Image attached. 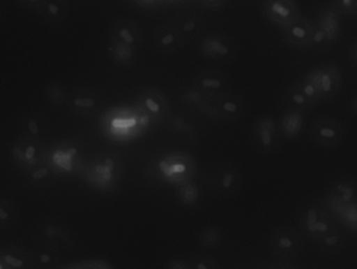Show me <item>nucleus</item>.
<instances>
[{
  "label": "nucleus",
  "instance_id": "obj_1",
  "mask_svg": "<svg viewBox=\"0 0 357 269\" xmlns=\"http://www.w3.org/2000/svg\"><path fill=\"white\" fill-rule=\"evenodd\" d=\"M150 119L135 104L119 105L100 115V128L105 138L115 143L137 140L150 129Z\"/></svg>",
  "mask_w": 357,
  "mask_h": 269
},
{
  "label": "nucleus",
  "instance_id": "obj_2",
  "mask_svg": "<svg viewBox=\"0 0 357 269\" xmlns=\"http://www.w3.org/2000/svg\"><path fill=\"white\" fill-rule=\"evenodd\" d=\"M303 236L327 252H337L345 245L346 237L329 210L320 205H307L299 214Z\"/></svg>",
  "mask_w": 357,
  "mask_h": 269
},
{
  "label": "nucleus",
  "instance_id": "obj_3",
  "mask_svg": "<svg viewBox=\"0 0 357 269\" xmlns=\"http://www.w3.org/2000/svg\"><path fill=\"white\" fill-rule=\"evenodd\" d=\"M157 171L165 182L178 186L193 180L197 175V163L190 153L174 151L159 159Z\"/></svg>",
  "mask_w": 357,
  "mask_h": 269
},
{
  "label": "nucleus",
  "instance_id": "obj_4",
  "mask_svg": "<svg viewBox=\"0 0 357 269\" xmlns=\"http://www.w3.org/2000/svg\"><path fill=\"white\" fill-rule=\"evenodd\" d=\"M90 186L102 192H113L119 186L121 163L113 154H102L88 165L85 171Z\"/></svg>",
  "mask_w": 357,
  "mask_h": 269
},
{
  "label": "nucleus",
  "instance_id": "obj_5",
  "mask_svg": "<svg viewBox=\"0 0 357 269\" xmlns=\"http://www.w3.org/2000/svg\"><path fill=\"white\" fill-rule=\"evenodd\" d=\"M304 75L316 86L321 102L335 100L343 88V73L335 63H323Z\"/></svg>",
  "mask_w": 357,
  "mask_h": 269
},
{
  "label": "nucleus",
  "instance_id": "obj_6",
  "mask_svg": "<svg viewBox=\"0 0 357 269\" xmlns=\"http://www.w3.org/2000/svg\"><path fill=\"white\" fill-rule=\"evenodd\" d=\"M312 142L326 150H333L345 140L346 126L341 119L331 115H321L312 121L310 128Z\"/></svg>",
  "mask_w": 357,
  "mask_h": 269
},
{
  "label": "nucleus",
  "instance_id": "obj_7",
  "mask_svg": "<svg viewBox=\"0 0 357 269\" xmlns=\"http://www.w3.org/2000/svg\"><path fill=\"white\" fill-rule=\"evenodd\" d=\"M304 236L301 231L295 226H283L275 228L271 233L270 245L271 252L280 260L295 259L303 249Z\"/></svg>",
  "mask_w": 357,
  "mask_h": 269
},
{
  "label": "nucleus",
  "instance_id": "obj_8",
  "mask_svg": "<svg viewBox=\"0 0 357 269\" xmlns=\"http://www.w3.org/2000/svg\"><path fill=\"white\" fill-rule=\"evenodd\" d=\"M134 104L146 115L152 125L165 123L172 112L171 101L165 92L156 87L142 90Z\"/></svg>",
  "mask_w": 357,
  "mask_h": 269
},
{
  "label": "nucleus",
  "instance_id": "obj_9",
  "mask_svg": "<svg viewBox=\"0 0 357 269\" xmlns=\"http://www.w3.org/2000/svg\"><path fill=\"white\" fill-rule=\"evenodd\" d=\"M12 157L17 167L26 174L47 161L48 151L43 140L22 136L15 143Z\"/></svg>",
  "mask_w": 357,
  "mask_h": 269
},
{
  "label": "nucleus",
  "instance_id": "obj_10",
  "mask_svg": "<svg viewBox=\"0 0 357 269\" xmlns=\"http://www.w3.org/2000/svg\"><path fill=\"white\" fill-rule=\"evenodd\" d=\"M326 205L329 211L337 217L357 205V182L350 177H341L333 180L327 191Z\"/></svg>",
  "mask_w": 357,
  "mask_h": 269
},
{
  "label": "nucleus",
  "instance_id": "obj_11",
  "mask_svg": "<svg viewBox=\"0 0 357 269\" xmlns=\"http://www.w3.org/2000/svg\"><path fill=\"white\" fill-rule=\"evenodd\" d=\"M208 101L209 104L203 107V111L215 119L236 121L243 117L245 111V100L238 94L230 90Z\"/></svg>",
  "mask_w": 357,
  "mask_h": 269
},
{
  "label": "nucleus",
  "instance_id": "obj_12",
  "mask_svg": "<svg viewBox=\"0 0 357 269\" xmlns=\"http://www.w3.org/2000/svg\"><path fill=\"white\" fill-rule=\"evenodd\" d=\"M254 146L264 153H271L278 147L280 128L276 119L270 115L258 117L252 129Z\"/></svg>",
  "mask_w": 357,
  "mask_h": 269
},
{
  "label": "nucleus",
  "instance_id": "obj_13",
  "mask_svg": "<svg viewBox=\"0 0 357 269\" xmlns=\"http://www.w3.org/2000/svg\"><path fill=\"white\" fill-rule=\"evenodd\" d=\"M195 86L202 98L211 100L228 92L229 78L218 68L202 69L195 75Z\"/></svg>",
  "mask_w": 357,
  "mask_h": 269
},
{
  "label": "nucleus",
  "instance_id": "obj_14",
  "mask_svg": "<svg viewBox=\"0 0 357 269\" xmlns=\"http://www.w3.org/2000/svg\"><path fill=\"white\" fill-rule=\"evenodd\" d=\"M262 10L268 22L281 29L301 16L300 6L296 0H264Z\"/></svg>",
  "mask_w": 357,
  "mask_h": 269
},
{
  "label": "nucleus",
  "instance_id": "obj_15",
  "mask_svg": "<svg viewBox=\"0 0 357 269\" xmlns=\"http://www.w3.org/2000/svg\"><path fill=\"white\" fill-rule=\"evenodd\" d=\"M199 50L206 59L212 61L229 60L234 56V41L225 34L214 33L205 36L199 42Z\"/></svg>",
  "mask_w": 357,
  "mask_h": 269
},
{
  "label": "nucleus",
  "instance_id": "obj_16",
  "mask_svg": "<svg viewBox=\"0 0 357 269\" xmlns=\"http://www.w3.org/2000/svg\"><path fill=\"white\" fill-rule=\"evenodd\" d=\"M39 242L47 243L59 249H73V240L70 232L64 224L56 219L40 222L36 233Z\"/></svg>",
  "mask_w": 357,
  "mask_h": 269
},
{
  "label": "nucleus",
  "instance_id": "obj_17",
  "mask_svg": "<svg viewBox=\"0 0 357 269\" xmlns=\"http://www.w3.org/2000/svg\"><path fill=\"white\" fill-rule=\"evenodd\" d=\"M109 40L121 42L139 50L144 41V34L137 21L132 18H119L111 24Z\"/></svg>",
  "mask_w": 357,
  "mask_h": 269
},
{
  "label": "nucleus",
  "instance_id": "obj_18",
  "mask_svg": "<svg viewBox=\"0 0 357 269\" xmlns=\"http://www.w3.org/2000/svg\"><path fill=\"white\" fill-rule=\"evenodd\" d=\"M281 29L283 39L289 46L304 50L310 48L312 44L314 21L307 17L300 16L297 20Z\"/></svg>",
  "mask_w": 357,
  "mask_h": 269
},
{
  "label": "nucleus",
  "instance_id": "obj_19",
  "mask_svg": "<svg viewBox=\"0 0 357 269\" xmlns=\"http://www.w3.org/2000/svg\"><path fill=\"white\" fill-rule=\"evenodd\" d=\"M185 39L177 27L169 21L158 25L153 31L155 48L162 54H174L184 46Z\"/></svg>",
  "mask_w": 357,
  "mask_h": 269
},
{
  "label": "nucleus",
  "instance_id": "obj_20",
  "mask_svg": "<svg viewBox=\"0 0 357 269\" xmlns=\"http://www.w3.org/2000/svg\"><path fill=\"white\" fill-rule=\"evenodd\" d=\"M342 15L331 4L325 6L319 13L314 27L326 38L329 46L339 42L342 35Z\"/></svg>",
  "mask_w": 357,
  "mask_h": 269
},
{
  "label": "nucleus",
  "instance_id": "obj_21",
  "mask_svg": "<svg viewBox=\"0 0 357 269\" xmlns=\"http://www.w3.org/2000/svg\"><path fill=\"white\" fill-rule=\"evenodd\" d=\"M67 104L75 115L90 117L96 115L100 108V96L93 90L81 88L71 92L67 99Z\"/></svg>",
  "mask_w": 357,
  "mask_h": 269
},
{
  "label": "nucleus",
  "instance_id": "obj_22",
  "mask_svg": "<svg viewBox=\"0 0 357 269\" xmlns=\"http://www.w3.org/2000/svg\"><path fill=\"white\" fill-rule=\"evenodd\" d=\"M47 161L56 173H70L79 163V150L71 145H62L50 154L48 152Z\"/></svg>",
  "mask_w": 357,
  "mask_h": 269
},
{
  "label": "nucleus",
  "instance_id": "obj_23",
  "mask_svg": "<svg viewBox=\"0 0 357 269\" xmlns=\"http://www.w3.org/2000/svg\"><path fill=\"white\" fill-rule=\"evenodd\" d=\"M0 257L8 269H35L31 251L20 245H4L0 249Z\"/></svg>",
  "mask_w": 357,
  "mask_h": 269
},
{
  "label": "nucleus",
  "instance_id": "obj_24",
  "mask_svg": "<svg viewBox=\"0 0 357 269\" xmlns=\"http://www.w3.org/2000/svg\"><path fill=\"white\" fill-rule=\"evenodd\" d=\"M35 269H56L62 266V254L59 247L39 242L31 249Z\"/></svg>",
  "mask_w": 357,
  "mask_h": 269
},
{
  "label": "nucleus",
  "instance_id": "obj_25",
  "mask_svg": "<svg viewBox=\"0 0 357 269\" xmlns=\"http://www.w3.org/2000/svg\"><path fill=\"white\" fill-rule=\"evenodd\" d=\"M171 22L186 40L199 35L205 27L203 17L193 12L180 13L172 19Z\"/></svg>",
  "mask_w": 357,
  "mask_h": 269
},
{
  "label": "nucleus",
  "instance_id": "obj_26",
  "mask_svg": "<svg viewBox=\"0 0 357 269\" xmlns=\"http://www.w3.org/2000/svg\"><path fill=\"white\" fill-rule=\"evenodd\" d=\"M304 111L298 110V109L289 108L282 113L279 122V128L282 136L287 140H295L303 131Z\"/></svg>",
  "mask_w": 357,
  "mask_h": 269
},
{
  "label": "nucleus",
  "instance_id": "obj_27",
  "mask_svg": "<svg viewBox=\"0 0 357 269\" xmlns=\"http://www.w3.org/2000/svg\"><path fill=\"white\" fill-rule=\"evenodd\" d=\"M69 3L67 0H45L38 14L50 24H59L68 16Z\"/></svg>",
  "mask_w": 357,
  "mask_h": 269
},
{
  "label": "nucleus",
  "instance_id": "obj_28",
  "mask_svg": "<svg viewBox=\"0 0 357 269\" xmlns=\"http://www.w3.org/2000/svg\"><path fill=\"white\" fill-rule=\"evenodd\" d=\"M56 172L54 171V168L50 166L48 161H46V163H42V165L38 166V167L33 168V170L27 172L25 174V180H26L27 186L41 190V189L52 186L54 178H56Z\"/></svg>",
  "mask_w": 357,
  "mask_h": 269
},
{
  "label": "nucleus",
  "instance_id": "obj_29",
  "mask_svg": "<svg viewBox=\"0 0 357 269\" xmlns=\"http://www.w3.org/2000/svg\"><path fill=\"white\" fill-rule=\"evenodd\" d=\"M108 52L115 64L127 66L134 62L137 57L138 50L121 42L109 40Z\"/></svg>",
  "mask_w": 357,
  "mask_h": 269
},
{
  "label": "nucleus",
  "instance_id": "obj_30",
  "mask_svg": "<svg viewBox=\"0 0 357 269\" xmlns=\"http://www.w3.org/2000/svg\"><path fill=\"white\" fill-rule=\"evenodd\" d=\"M20 128L23 136L43 140L46 132V123L39 115H31L22 119Z\"/></svg>",
  "mask_w": 357,
  "mask_h": 269
},
{
  "label": "nucleus",
  "instance_id": "obj_31",
  "mask_svg": "<svg viewBox=\"0 0 357 269\" xmlns=\"http://www.w3.org/2000/svg\"><path fill=\"white\" fill-rule=\"evenodd\" d=\"M284 102L289 108L298 109V110L308 111L314 108V105L307 100L305 96L302 94L301 90L291 83L285 92Z\"/></svg>",
  "mask_w": 357,
  "mask_h": 269
},
{
  "label": "nucleus",
  "instance_id": "obj_32",
  "mask_svg": "<svg viewBox=\"0 0 357 269\" xmlns=\"http://www.w3.org/2000/svg\"><path fill=\"white\" fill-rule=\"evenodd\" d=\"M178 201L184 207L191 208L197 205L199 199V189L195 180H189L177 186Z\"/></svg>",
  "mask_w": 357,
  "mask_h": 269
},
{
  "label": "nucleus",
  "instance_id": "obj_33",
  "mask_svg": "<svg viewBox=\"0 0 357 269\" xmlns=\"http://www.w3.org/2000/svg\"><path fill=\"white\" fill-rule=\"evenodd\" d=\"M18 220V210L14 203L0 197V228L8 230Z\"/></svg>",
  "mask_w": 357,
  "mask_h": 269
},
{
  "label": "nucleus",
  "instance_id": "obj_34",
  "mask_svg": "<svg viewBox=\"0 0 357 269\" xmlns=\"http://www.w3.org/2000/svg\"><path fill=\"white\" fill-rule=\"evenodd\" d=\"M222 233L220 228L216 226H206L199 231L197 235V241L199 245L207 249H212L220 245L222 241Z\"/></svg>",
  "mask_w": 357,
  "mask_h": 269
},
{
  "label": "nucleus",
  "instance_id": "obj_35",
  "mask_svg": "<svg viewBox=\"0 0 357 269\" xmlns=\"http://www.w3.org/2000/svg\"><path fill=\"white\" fill-rule=\"evenodd\" d=\"M239 184H241V176L235 170H224L218 176V188L222 192L231 193L236 191Z\"/></svg>",
  "mask_w": 357,
  "mask_h": 269
},
{
  "label": "nucleus",
  "instance_id": "obj_36",
  "mask_svg": "<svg viewBox=\"0 0 357 269\" xmlns=\"http://www.w3.org/2000/svg\"><path fill=\"white\" fill-rule=\"evenodd\" d=\"M295 85L301 90L302 94L307 98V100L314 105V107L317 105L320 104L321 100L319 96L318 90H317L316 86L312 84L310 80H308L305 75H302L299 79L296 80Z\"/></svg>",
  "mask_w": 357,
  "mask_h": 269
},
{
  "label": "nucleus",
  "instance_id": "obj_37",
  "mask_svg": "<svg viewBox=\"0 0 357 269\" xmlns=\"http://www.w3.org/2000/svg\"><path fill=\"white\" fill-rule=\"evenodd\" d=\"M56 269H114L110 262L102 259L83 260L73 263L62 264Z\"/></svg>",
  "mask_w": 357,
  "mask_h": 269
},
{
  "label": "nucleus",
  "instance_id": "obj_38",
  "mask_svg": "<svg viewBox=\"0 0 357 269\" xmlns=\"http://www.w3.org/2000/svg\"><path fill=\"white\" fill-rule=\"evenodd\" d=\"M44 94H45L46 101L54 106H61L64 103H67V99H68L64 88L56 83L50 84L45 88Z\"/></svg>",
  "mask_w": 357,
  "mask_h": 269
},
{
  "label": "nucleus",
  "instance_id": "obj_39",
  "mask_svg": "<svg viewBox=\"0 0 357 269\" xmlns=\"http://www.w3.org/2000/svg\"><path fill=\"white\" fill-rule=\"evenodd\" d=\"M188 262L191 269H220L215 258L210 255H197Z\"/></svg>",
  "mask_w": 357,
  "mask_h": 269
},
{
  "label": "nucleus",
  "instance_id": "obj_40",
  "mask_svg": "<svg viewBox=\"0 0 357 269\" xmlns=\"http://www.w3.org/2000/svg\"><path fill=\"white\" fill-rule=\"evenodd\" d=\"M357 0H331V6L342 15V16L354 18Z\"/></svg>",
  "mask_w": 357,
  "mask_h": 269
},
{
  "label": "nucleus",
  "instance_id": "obj_41",
  "mask_svg": "<svg viewBox=\"0 0 357 269\" xmlns=\"http://www.w3.org/2000/svg\"><path fill=\"white\" fill-rule=\"evenodd\" d=\"M229 0H199V3L205 8L211 10H218L224 8Z\"/></svg>",
  "mask_w": 357,
  "mask_h": 269
},
{
  "label": "nucleus",
  "instance_id": "obj_42",
  "mask_svg": "<svg viewBox=\"0 0 357 269\" xmlns=\"http://www.w3.org/2000/svg\"><path fill=\"white\" fill-rule=\"evenodd\" d=\"M23 8H27V10H35L38 13V10L41 8L42 4L45 0H17Z\"/></svg>",
  "mask_w": 357,
  "mask_h": 269
},
{
  "label": "nucleus",
  "instance_id": "obj_43",
  "mask_svg": "<svg viewBox=\"0 0 357 269\" xmlns=\"http://www.w3.org/2000/svg\"><path fill=\"white\" fill-rule=\"evenodd\" d=\"M270 269H299L297 266H294L287 260H279V261L273 262L271 264Z\"/></svg>",
  "mask_w": 357,
  "mask_h": 269
},
{
  "label": "nucleus",
  "instance_id": "obj_44",
  "mask_svg": "<svg viewBox=\"0 0 357 269\" xmlns=\"http://www.w3.org/2000/svg\"><path fill=\"white\" fill-rule=\"evenodd\" d=\"M167 269H191L188 261L184 260H173L167 264Z\"/></svg>",
  "mask_w": 357,
  "mask_h": 269
},
{
  "label": "nucleus",
  "instance_id": "obj_45",
  "mask_svg": "<svg viewBox=\"0 0 357 269\" xmlns=\"http://www.w3.org/2000/svg\"><path fill=\"white\" fill-rule=\"evenodd\" d=\"M130 1L142 8H152V6H158L161 0H130Z\"/></svg>",
  "mask_w": 357,
  "mask_h": 269
},
{
  "label": "nucleus",
  "instance_id": "obj_46",
  "mask_svg": "<svg viewBox=\"0 0 357 269\" xmlns=\"http://www.w3.org/2000/svg\"><path fill=\"white\" fill-rule=\"evenodd\" d=\"M350 60H351L354 66L357 68V38L352 43L351 48H350Z\"/></svg>",
  "mask_w": 357,
  "mask_h": 269
},
{
  "label": "nucleus",
  "instance_id": "obj_47",
  "mask_svg": "<svg viewBox=\"0 0 357 269\" xmlns=\"http://www.w3.org/2000/svg\"><path fill=\"white\" fill-rule=\"evenodd\" d=\"M350 110L354 115H357V94L352 96L351 101H350Z\"/></svg>",
  "mask_w": 357,
  "mask_h": 269
},
{
  "label": "nucleus",
  "instance_id": "obj_48",
  "mask_svg": "<svg viewBox=\"0 0 357 269\" xmlns=\"http://www.w3.org/2000/svg\"><path fill=\"white\" fill-rule=\"evenodd\" d=\"M0 269H8L1 257H0Z\"/></svg>",
  "mask_w": 357,
  "mask_h": 269
},
{
  "label": "nucleus",
  "instance_id": "obj_49",
  "mask_svg": "<svg viewBox=\"0 0 357 269\" xmlns=\"http://www.w3.org/2000/svg\"><path fill=\"white\" fill-rule=\"evenodd\" d=\"M4 15L3 12H2L1 8H0V27H1L2 23H3Z\"/></svg>",
  "mask_w": 357,
  "mask_h": 269
},
{
  "label": "nucleus",
  "instance_id": "obj_50",
  "mask_svg": "<svg viewBox=\"0 0 357 269\" xmlns=\"http://www.w3.org/2000/svg\"><path fill=\"white\" fill-rule=\"evenodd\" d=\"M354 19H357V4H356V14H354Z\"/></svg>",
  "mask_w": 357,
  "mask_h": 269
}]
</instances>
